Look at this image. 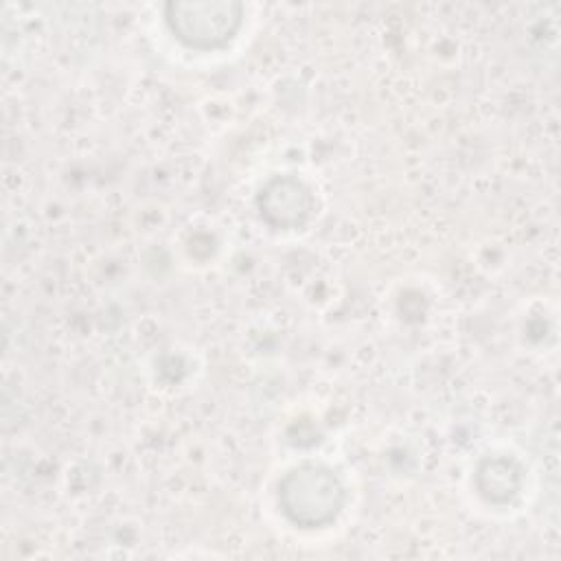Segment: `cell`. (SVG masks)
Listing matches in <instances>:
<instances>
[{"instance_id": "obj_1", "label": "cell", "mask_w": 561, "mask_h": 561, "mask_svg": "<svg viewBox=\"0 0 561 561\" xmlns=\"http://www.w3.org/2000/svg\"><path fill=\"white\" fill-rule=\"evenodd\" d=\"M278 504L291 524L300 528H322L342 513L346 491L333 469L305 462L280 478Z\"/></svg>"}, {"instance_id": "obj_4", "label": "cell", "mask_w": 561, "mask_h": 561, "mask_svg": "<svg viewBox=\"0 0 561 561\" xmlns=\"http://www.w3.org/2000/svg\"><path fill=\"white\" fill-rule=\"evenodd\" d=\"M476 486L489 502H511L522 489V467L508 456H491L478 465Z\"/></svg>"}, {"instance_id": "obj_3", "label": "cell", "mask_w": 561, "mask_h": 561, "mask_svg": "<svg viewBox=\"0 0 561 561\" xmlns=\"http://www.w3.org/2000/svg\"><path fill=\"white\" fill-rule=\"evenodd\" d=\"M256 206L261 217L280 230L300 228L316 208L313 193L296 175H274L259 193Z\"/></svg>"}, {"instance_id": "obj_2", "label": "cell", "mask_w": 561, "mask_h": 561, "mask_svg": "<svg viewBox=\"0 0 561 561\" xmlns=\"http://www.w3.org/2000/svg\"><path fill=\"white\" fill-rule=\"evenodd\" d=\"M171 33L188 48L226 46L243 22V4L234 0H178L164 4Z\"/></svg>"}]
</instances>
